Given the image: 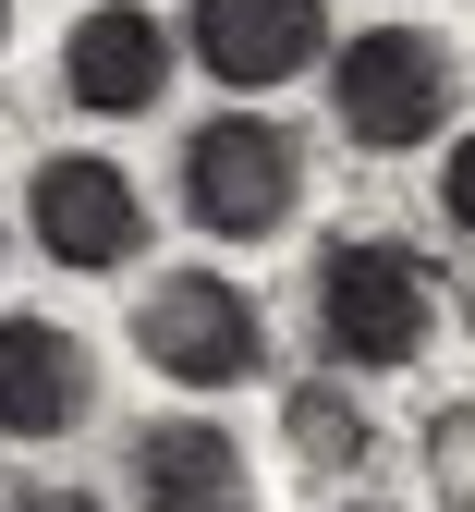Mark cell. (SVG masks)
I'll return each instance as SVG.
<instances>
[{"instance_id": "obj_1", "label": "cell", "mask_w": 475, "mask_h": 512, "mask_svg": "<svg viewBox=\"0 0 475 512\" xmlns=\"http://www.w3.org/2000/svg\"><path fill=\"white\" fill-rule=\"evenodd\" d=\"M439 305H451L439 269H427L415 244H390V232H354V244L317 256V342H329V366H354V378L427 366Z\"/></svg>"}, {"instance_id": "obj_2", "label": "cell", "mask_w": 475, "mask_h": 512, "mask_svg": "<svg viewBox=\"0 0 475 512\" xmlns=\"http://www.w3.org/2000/svg\"><path fill=\"white\" fill-rule=\"evenodd\" d=\"M329 110H342V135L366 159H415L451 135V110H463V61L427 37V25H366L329 49Z\"/></svg>"}, {"instance_id": "obj_3", "label": "cell", "mask_w": 475, "mask_h": 512, "mask_svg": "<svg viewBox=\"0 0 475 512\" xmlns=\"http://www.w3.org/2000/svg\"><path fill=\"white\" fill-rule=\"evenodd\" d=\"M305 208V147L268 110H208L183 135V220L220 244H281Z\"/></svg>"}, {"instance_id": "obj_4", "label": "cell", "mask_w": 475, "mask_h": 512, "mask_svg": "<svg viewBox=\"0 0 475 512\" xmlns=\"http://www.w3.org/2000/svg\"><path fill=\"white\" fill-rule=\"evenodd\" d=\"M134 354H147L159 378H183V391H244V378L268 366V317L220 269H171V281H147V305H134Z\"/></svg>"}, {"instance_id": "obj_5", "label": "cell", "mask_w": 475, "mask_h": 512, "mask_svg": "<svg viewBox=\"0 0 475 512\" xmlns=\"http://www.w3.org/2000/svg\"><path fill=\"white\" fill-rule=\"evenodd\" d=\"M25 232H37L49 269H134V256H147V196H134L122 159L61 147V159H37V183H25Z\"/></svg>"}, {"instance_id": "obj_6", "label": "cell", "mask_w": 475, "mask_h": 512, "mask_svg": "<svg viewBox=\"0 0 475 512\" xmlns=\"http://www.w3.org/2000/svg\"><path fill=\"white\" fill-rule=\"evenodd\" d=\"M183 49L232 98H268L329 61V0H183Z\"/></svg>"}, {"instance_id": "obj_7", "label": "cell", "mask_w": 475, "mask_h": 512, "mask_svg": "<svg viewBox=\"0 0 475 512\" xmlns=\"http://www.w3.org/2000/svg\"><path fill=\"white\" fill-rule=\"evenodd\" d=\"M61 98L98 110V122H134L171 98V25L147 13V0H98V13H74V37H61Z\"/></svg>"}, {"instance_id": "obj_8", "label": "cell", "mask_w": 475, "mask_h": 512, "mask_svg": "<svg viewBox=\"0 0 475 512\" xmlns=\"http://www.w3.org/2000/svg\"><path fill=\"white\" fill-rule=\"evenodd\" d=\"M98 415V354L61 317H0V439H74Z\"/></svg>"}, {"instance_id": "obj_9", "label": "cell", "mask_w": 475, "mask_h": 512, "mask_svg": "<svg viewBox=\"0 0 475 512\" xmlns=\"http://www.w3.org/2000/svg\"><path fill=\"white\" fill-rule=\"evenodd\" d=\"M134 500L147 512H256V464L220 415H159L134 439Z\"/></svg>"}, {"instance_id": "obj_10", "label": "cell", "mask_w": 475, "mask_h": 512, "mask_svg": "<svg viewBox=\"0 0 475 512\" xmlns=\"http://www.w3.org/2000/svg\"><path fill=\"white\" fill-rule=\"evenodd\" d=\"M281 439L305 476H366L378 464V415L354 391H329V378H305V391H281Z\"/></svg>"}, {"instance_id": "obj_11", "label": "cell", "mask_w": 475, "mask_h": 512, "mask_svg": "<svg viewBox=\"0 0 475 512\" xmlns=\"http://www.w3.org/2000/svg\"><path fill=\"white\" fill-rule=\"evenodd\" d=\"M427 500L475 512V391H451V403L427 415Z\"/></svg>"}, {"instance_id": "obj_12", "label": "cell", "mask_w": 475, "mask_h": 512, "mask_svg": "<svg viewBox=\"0 0 475 512\" xmlns=\"http://www.w3.org/2000/svg\"><path fill=\"white\" fill-rule=\"evenodd\" d=\"M439 220L475 244V135H451V159H439Z\"/></svg>"}, {"instance_id": "obj_13", "label": "cell", "mask_w": 475, "mask_h": 512, "mask_svg": "<svg viewBox=\"0 0 475 512\" xmlns=\"http://www.w3.org/2000/svg\"><path fill=\"white\" fill-rule=\"evenodd\" d=\"M13 512H98V500H86V488H25Z\"/></svg>"}, {"instance_id": "obj_14", "label": "cell", "mask_w": 475, "mask_h": 512, "mask_svg": "<svg viewBox=\"0 0 475 512\" xmlns=\"http://www.w3.org/2000/svg\"><path fill=\"white\" fill-rule=\"evenodd\" d=\"M0 49H13V0H0Z\"/></svg>"}, {"instance_id": "obj_15", "label": "cell", "mask_w": 475, "mask_h": 512, "mask_svg": "<svg viewBox=\"0 0 475 512\" xmlns=\"http://www.w3.org/2000/svg\"><path fill=\"white\" fill-rule=\"evenodd\" d=\"M354 512H390V500H354Z\"/></svg>"}]
</instances>
